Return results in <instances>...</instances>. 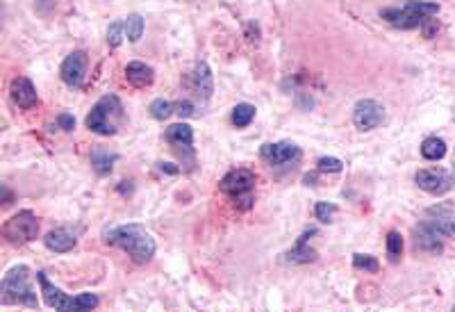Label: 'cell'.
<instances>
[{
  "instance_id": "obj_1",
  "label": "cell",
  "mask_w": 455,
  "mask_h": 312,
  "mask_svg": "<svg viewBox=\"0 0 455 312\" xmlns=\"http://www.w3.org/2000/svg\"><path fill=\"white\" fill-rule=\"evenodd\" d=\"M105 242L112 246L124 249L137 265H146L155 256V239L146 228L137 226V223H128V226H117L105 233Z\"/></svg>"
},
{
  "instance_id": "obj_2",
  "label": "cell",
  "mask_w": 455,
  "mask_h": 312,
  "mask_svg": "<svg viewBox=\"0 0 455 312\" xmlns=\"http://www.w3.org/2000/svg\"><path fill=\"white\" fill-rule=\"evenodd\" d=\"M0 301L5 306H25L37 310L39 308V299L37 292L30 285V267L19 265L5 274L3 282H0Z\"/></svg>"
},
{
  "instance_id": "obj_3",
  "label": "cell",
  "mask_w": 455,
  "mask_h": 312,
  "mask_svg": "<svg viewBox=\"0 0 455 312\" xmlns=\"http://www.w3.org/2000/svg\"><path fill=\"white\" fill-rule=\"evenodd\" d=\"M126 121L124 105L117 96H103L96 105L91 107L89 117H86V128L98 135H117L119 126Z\"/></svg>"
},
{
  "instance_id": "obj_4",
  "label": "cell",
  "mask_w": 455,
  "mask_h": 312,
  "mask_svg": "<svg viewBox=\"0 0 455 312\" xmlns=\"http://www.w3.org/2000/svg\"><path fill=\"white\" fill-rule=\"evenodd\" d=\"M37 233H39V219L32 210H21L19 214L7 219L3 226L5 239L14 246H23L27 242H32V239L37 237Z\"/></svg>"
},
{
  "instance_id": "obj_5",
  "label": "cell",
  "mask_w": 455,
  "mask_h": 312,
  "mask_svg": "<svg viewBox=\"0 0 455 312\" xmlns=\"http://www.w3.org/2000/svg\"><path fill=\"white\" fill-rule=\"evenodd\" d=\"M253 187H255V173L248 169H235L226 173L219 183V190L223 194L233 196L235 201H246V208L253 203Z\"/></svg>"
},
{
  "instance_id": "obj_6",
  "label": "cell",
  "mask_w": 455,
  "mask_h": 312,
  "mask_svg": "<svg viewBox=\"0 0 455 312\" xmlns=\"http://www.w3.org/2000/svg\"><path fill=\"white\" fill-rule=\"evenodd\" d=\"M382 121H385V107L373 98L360 100L355 105V110H353V123H355L360 130H364V133L375 130Z\"/></svg>"
},
{
  "instance_id": "obj_7",
  "label": "cell",
  "mask_w": 455,
  "mask_h": 312,
  "mask_svg": "<svg viewBox=\"0 0 455 312\" xmlns=\"http://www.w3.org/2000/svg\"><path fill=\"white\" fill-rule=\"evenodd\" d=\"M415 180L423 192L435 194V196L451 192V187H453V176L444 169H419Z\"/></svg>"
},
{
  "instance_id": "obj_8",
  "label": "cell",
  "mask_w": 455,
  "mask_h": 312,
  "mask_svg": "<svg viewBox=\"0 0 455 312\" xmlns=\"http://www.w3.org/2000/svg\"><path fill=\"white\" fill-rule=\"evenodd\" d=\"M259 155H262L266 164L283 166V164L294 162V159H299L301 148L296 146L294 142H276V144H264V146L259 148Z\"/></svg>"
},
{
  "instance_id": "obj_9",
  "label": "cell",
  "mask_w": 455,
  "mask_h": 312,
  "mask_svg": "<svg viewBox=\"0 0 455 312\" xmlns=\"http://www.w3.org/2000/svg\"><path fill=\"white\" fill-rule=\"evenodd\" d=\"M380 16L385 19L387 23H392L394 27H401V30H415V27H421L425 21L421 14L412 10L408 3L403 7H387V10L380 12Z\"/></svg>"
},
{
  "instance_id": "obj_10",
  "label": "cell",
  "mask_w": 455,
  "mask_h": 312,
  "mask_svg": "<svg viewBox=\"0 0 455 312\" xmlns=\"http://www.w3.org/2000/svg\"><path fill=\"white\" fill-rule=\"evenodd\" d=\"M84 74H86V55L82 50H73V53L62 62L60 76L69 87H80Z\"/></svg>"
},
{
  "instance_id": "obj_11",
  "label": "cell",
  "mask_w": 455,
  "mask_h": 312,
  "mask_svg": "<svg viewBox=\"0 0 455 312\" xmlns=\"http://www.w3.org/2000/svg\"><path fill=\"white\" fill-rule=\"evenodd\" d=\"M37 278L41 282V292H43V301H46L48 308H55V310H75V303H73V296H67L62 292L60 287H55L53 282L46 278V274L39 271Z\"/></svg>"
},
{
  "instance_id": "obj_12",
  "label": "cell",
  "mask_w": 455,
  "mask_h": 312,
  "mask_svg": "<svg viewBox=\"0 0 455 312\" xmlns=\"http://www.w3.org/2000/svg\"><path fill=\"white\" fill-rule=\"evenodd\" d=\"M10 93H12V100L21 107V110H32L34 105H39L37 89H34L32 80H27V78H14Z\"/></svg>"
},
{
  "instance_id": "obj_13",
  "label": "cell",
  "mask_w": 455,
  "mask_h": 312,
  "mask_svg": "<svg viewBox=\"0 0 455 312\" xmlns=\"http://www.w3.org/2000/svg\"><path fill=\"white\" fill-rule=\"evenodd\" d=\"M43 244L55 253H69L75 249L78 237H75V233H71L69 228H55L43 237Z\"/></svg>"
},
{
  "instance_id": "obj_14",
  "label": "cell",
  "mask_w": 455,
  "mask_h": 312,
  "mask_svg": "<svg viewBox=\"0 0 455 312\" xmlns=\"http://www.w3.org/2000/svg\"><path fill=\"white\" fill-rule=\"evenodd\" d=\"M415 249L423 251V253H430V256H439V253L444 251V246H442L439 235L432 233L425 223H421V226L415 230Z\"/></svg>"
},
{
  "instance_id": "obj_15",
  "label": "cell",
  "mask_w": 455,
  "mask_h": 312,
  "mask_svg": "<svg viewBox=\"0 0 455 312\" xmlns=\"http://www.w3.org/2000/svg\"><path fill=\"white\" fill-rule=\"evenodd\" d=\"M432 233L439 237H453L455 239V216L444 212V210H430V219L423 221Z\"/></svg>"
},
{
  "instance_id": "obj_16",
  "label": "cell",
  "mask_w": 455,
  "mask_h": 312,
  "mask_svg": "<svg viewBox=\"0 0 455 312\" xmlns=\"http://www.w3.org/2000/svg\"><path fill=\"white\" fill-rule=\"evenodd\" d=\"M126 78H128L130 85L137 87V89H143V87L153 85L155 74H153V69H150L148 64H143V62H130L128 67H126Z\"/></svg>"
},
{
  "instance_id": "obj_17",
  "label": "cell",
  "mask_w": 455,
  "mask_h": 312,
  "mask_svg": "<svg viewBox=\"0 0 455 312\" xmlns=\"http://www.w3.org/2000/svg\"><path fill=\"white\" fill-rule=\"evenodd\" d=\"M191 85H194V91L198 93L200 98H209L214 91V80H212V71L205 62H200L196 69H194L191 74Z\"/></svg>"
},
{
  "instance_id": "obj_18",
  "label": "cell",
  "mask_w": 455,
  "mask_h": 312,
  "mask_svg": "<svg viewBox=\"0 0 455 312\" xmlns=\"http://www.w3.org/2000/svg\"><path fill=\"white\" fill-rule=\"evenodd\" d=\"M312 233H316V230H307V233H303V235L299 237V242H296V246H294V249H292L290 253H287V263H292V265L314 263V260H316V253L307 246V239H310V235H312Z\"/></svg>"
},
{
  "instance_id": "obj_19",
  "label": "cell",
  "mask_w": 455,
  "mask_h": 312,
  "mask_svg": "<svg viewBox=\"0 0 455 312\" xmlns=\"http://www.w3.org/2000/svg\"><path fill=\"white\" fill-rule=\"evenodd\" d=\"M166 140H169L173 146L191 148L194 130H191L189 123H176V126H169V130H166Z\"/></svg>"
},
{
  "instance_id": "obj_20",
  "label": "cell",
  "mask_w": 455,
  "mask_h": 312,
  "mask_svg": "<svg viewBox=\"0 0 455 312\" xmlns=\"http://www.w3.org/2000/svg\"><path fill=\"white\" fill-rule=\"evenodd\" d=\"M421 155L425 159H430V162H437V159H442L446 155V142L439 140V137H428L421 144Z\"/></svg>"
},
{
  "instance_id": "obj_21",
  "label": "cell",
  "mask_w": 455,
  "mask_h": 312,
  "mask_svg": "<svg viewBox=\"0 0 455 312\" xmlns=\"http://www.w3.org/2000/svg\"><path fill=\"white\" fill-rule=\"evenodd\" d=\"M114 162H117V155L107 153V151H103V148H98V151H93L91 153V166L96 169V173H100V176L110 173Z\"/></svg>"
},
{
  "instance_id": "obj_22",
  "label": "cell",
  "mask_w": 455,
  "mask_h": 312,
  "mask_svg": "<svg viewBox=\"0 0 455 312\" xmlns=\"http://www.w3.org/2000/svg\"><path fill=\"white\" fill-rule=\"evenodd\" d=\"M255 119V105L250 103H240L233 110V123L237 128H246L250 126V121Z\"/></svg>"
},
{
  "instance_id": "obj_23",
  "label": "cell",
  "mask_w": 455,
  "mask_h": 312,
  "mask_svg": "<svg viewBox=\"0 0 455 312\" xmlns=\"http://www.w3.org/2000/svg\"><path fill=\"white\" fill-rule=\"evenodd\" d=\"M173 107H176V105H173L171 100L155 98L153 103H150L148 110H150V117H153V119H157V121H164V119H169L173 112H176V110H173Z\"/></svg>"
},
{
  "instance_id": "obj_24",
  "label": "cell",
  "mask_w": 455,
  "mask_h": 312,
  "mask_svg": "<svg viewBox=\"0 0 455 312\" xmlns=\"http://www.w3.org/2000/svg\"><path fill=\"white\" fill-rule=\"evenodd\" d=\"M387 256H389V263H399L401 256H403V237L401 233H396V230H392V233L387 235Z\"/></svg>"
},
{
  "instance_id": "obj_25",
  "label": "cell",
  "mask_w": 455,
  "mask_h": 312,
  "mask_svg": "<svg viewBox=\"0 0 455 312\" xmlns=\"http://www.w3.org/2000/svg\"><path fill=\"white\" fill-rule=\"evenodd\" d=\"M143 34V19L139 14H130L126 19V37L130 41H139Z\"/></svg>"
},
{
  "instance_id": "obj_26",
  "label": "cell",
  "mask_w": 455,
  "mask_h": 312,
  "mask_svg": "<svg viewBox=\"0 0 455 312\" xmlns=\"http://www.w3.org/2000/svg\"><path fill=\"white\" fill-rule=\"evenodd\" d=\"M353 267H355V269H364L369 274H375L380 269V263L373 256H369V253H355V256H353Z\"/></svg>"
},
{
  "instance_id": "obj_27",
  "label": "cell",
  "mask_w": 455,
  "mask_h": 312,
  "mask_svg": "<svg viewBox=\"0 0 455 312\" xmlns=\"http://www.w3.org/2000/svg\"><path fill=\"white\" fill-rule=\"evenodd\" d=\"M314 214L321 223H330L337 214V205H332V203H316Z\"/></svg>"
},
{
  "instance_id": "obj_28",
  "label": "cell",
  "mask_w": 455,
  "mask_h": 312,
  "mask_svg": "<svg viewBox=\"0 0 455 312\" xmlns=\"http://www.w3.org/2000/svg\"><path fill=\"white\" fill-rule=\"evenodd\" d=\"M73 303H75V312L93 310L98 306V296L96 294H78V296H73Z\"/></svg>"
},
{
  "instance_id": "obj_29",
  "label": "cell",
  "mask_w": 455,
  "mask_h": 312,
  "mask_svg": "<svg viewBox=\"0 0 455 312\" xmlns=\"http://www.w3.org/2000/svg\"><path fill=\"white\" fill-rule=\"evenodd\" d=\"M124 30H126V23H121V21H114L110 25V30H107V43H110L112 48H117L121 41H124Z\"/></svg>"
},
{
  "instance_id": "obj_30",
  "label": "cell",
  "mask_w": 455,
  "mask_h": 312,
  "mask_svg": "<svg viewBox=\"0 0 455 312\" xmlns=\"http://www.w3.org/2000/svg\"><path fill=\"white\" fill-rule=\"evenodd\" d=\"M316 169L323 171V173H339L344 169V162L339 157H321L319 162H316Z\"/></svg>"
},
{
  "instance_id": "obj_31",
  "label": "cell",
  "mask_w": 455,
  "mask_h": 312,
  "mask_svg": "<svg viewBox=\"0 0 455 312\" xmlns=\"http://www.w3.org/2000/svg\"><path fill=\"white\" fill-rule=\"evenodd\" d=\"M57 126H60L62 130H73L75 119L71 117V114H60V117H57Z\"/></svg>"
},
{
  "instance_id": "obj_32",
  "label": "cell",
  "mask_w": 455,
  "mask_h": 312,
  "mask_svg": "<svg viewBox=\"0 0 455 312\" xmlns=\"http://www.w3.org/2000/svg\"><path fill=\"white\" fill-rule=\"evenodd\" d=\"M176 112L180 114V117H191L194 105L189 103V100H180V103H176Z\"/></svg>"
},
{
  "instance_id": "obj_33",
  "label": "cell",
  "mask_w": 455,
  "mask_h": 312,
  "mask_svg": "<svg viewBox=\"0 0 455 312\" xmlns=\"http://www.w3.org/2000/svg\"><path fill=\"white\" fill-rule=\"evenodd\" d=\"M421 27H423V34H425V37L430 39L432 34L437 32V27H439V25H437V21L430 16V19H425V21H423V25H421Z\"/></svg>"
},
{
  "instance_id": "obj_34",
  "label": "cell",
  "mask_w": 455,
  "mask_h": 312,
  "mask_svg": "<svg viewBox=\"0 0 455 312\" xmlns=\"http://www.w3.org/2000/svg\"><path fill=\"white\" fill-rule=\"evenodd\" d=\"M157 166H160V169H162V171H166V173H171V176H173V173H178V166H171L169 162H160V164H157Z\"/></svg>"
},
{
  "instance_id": "obj_35",
  "label": "cell",
  "mask_w": 455,
  "mask_h": 312,
  "mask_svg": "<svg viewBox=\"0 0 455 312\" xmlns=\"http://www.w3.org/2000/svg\"><path fill=\"white\" fill-rule=\"evenodd\" d=\"M453 310H455V306H453Z\"/></svg>"
}]
</instances>
